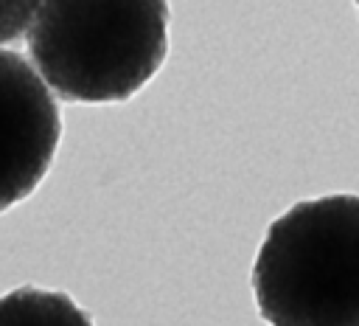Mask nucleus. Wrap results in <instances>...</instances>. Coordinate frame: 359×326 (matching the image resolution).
<instances>
[{"mask_svg":"<svg viewBox=\"0 0 359 326\" xmlns=\"http://www.w3.org/2000/svg\"><path fill=\"white\" fill-rule=\"evenodd\" d=\"M28 53L45 87L65 101H126L165 62L168 6L163 0L39 3Z\"/></svg>","mask_w":359,"mask_h":326,"instance_id":"1","label":"nucleus"},{"mask_svg":"<svg viewBox=\"0 0 359 326\" xmlns=\"http://www.w3.org/2000/svg\"><path fill=\"white\" fill-rule=\"evenodd\" d=\"M252 295L269 326H359V197L328 194L280 214L258 247Z\"/></svg>","mask_w":359,"mask_h":326,"instance_id":"2","label":"nucleus"},{"mask_svg":"<svg viewBox=\"0 0 359 326\" xmlns=\"http://www.w3.org/2000/svg\"><path fill=\"white\" fill-rule=\"evenodd\" d=\"M62 135L59 107L39 73L0 48V214L34 194Z\"/></svg>","mask_w":359,"mask_h":326,"instance_id":"3","label":"nucleus"},{"mask_svg":"<svg viewBox=\"0 0 359 326\" xmlns=\"http://www.w3.org/2000/svg\"><path fill=\"white\" fill-rule=\"evenodd\" d=\"M0 326H95L65 292L20 287L0 298Z\"/></svg>","mask_w":359,"mask_h":326,"instance_id":"4","label":"nucleus"},{"mask_svg":"<svg viewBox=\"0 0 359 326\" xmlns=\"http://www.w3.org/2000/svg\"><path fill=\"white\" fill-rule=\"evenodd\" d=\"M36 6L39 3H25V0L0 3V42H11L28 34L36 17Z\"/></svg>","mask_w":359,"mask_h":326,"instance_id":"5","label":"nucleus"}]
</instances>
